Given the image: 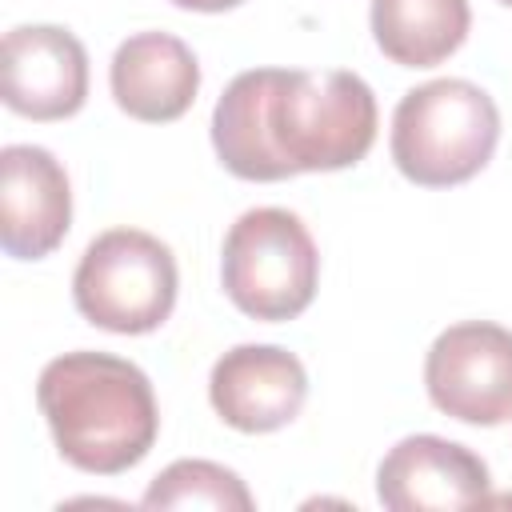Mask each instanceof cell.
Instances as JSON below:
<instances>
[{
    "mask_svg": "<svg viewBox=\"0 0 512 512\" xmlns=\"http://www.w3.org/2000/svg\"><path fill=\"white\" fill-rule=\"evenodd\" d=\"M372 140L376 96L344 68H248L232 76L212 108L220 164L256 184L352 168L368 156Z\"/></svg>",
    "mask_w": 512,
    "mask_h": 512,
    "instance_id": "1",
    "label": "cell"
},
{
    "mask_svg": "<svg viewBox=\"0 0 512 512\" xmlns=\"http://www.w3.org/2000/svg\"><path fill=\"white\" fill-rule=\"evenodd\" d=\"M36 404L60 456L92 476H120L148 456L160 412L148 376L112 352H64L44 364Z\"/></svg>",
    "mask_w": 512,
    "mask_h": 512,
    "instance_id": "2",
    "label": "cell"
},
{
    "mask_svg": "<svg viewBox=\"0 0 512 512\" xmlns=\"http://www.w3.org/2000/svg\"><path fill=\"white\" fill-rule=\"evenodd\" d=\"M500 108L472 80H428L392 112V160L420 188L472 180L496 152Z\"/></svg>",
    "mask_w": 512,
    "mask_h": 512,
    "instance_id": "3",
    "label": "cell"
},
{
    "mask_svg": "<svg viewBox=\"0 0 512 512\" xmlns=\"http://www.w3.org/2000/svg\"><path fill=\"white\" fill-rule=\"evenodd\" d=\"M220 280L228 300L252 320H292L300 316L320 280V252L304 220L288 208L244 212L220 252Z\"/></svg>",
    "mask_w": 512,
    "mask_h": 512,
    "instance_id": "4",
    "label": "cell"
},
{
    "mask_svg": "<svg viewBox=\"0 0 512 512\" xmlns=\"http://www.w3.org/2000/svg\"><path fill=\"white\" fill-rule=\"evenodd\" d=\"M176 260L164 240L140 228L100 232L72 276V300L80 316L104 332L140 336L160 328L176 304Z\"/></svg>",
    "mask_w": 512,
    "mask_h": 512,
    "instance_id": "5",
    "label": "cell"
},
{
    "mask_svg": "<svg viewBox=\"0 0 512 512\" xmlns=\"http://www.w3.org/2000/svg\"><path fill=\"white\" fill-rule=\"evenodd\" d=\"M428 400L460 420L496 428L512 420V332L492 320L444 328L424 356Z\"/></svg>",
    "mask_w": 512,
    "mask_h": 512,
    "instance_id": "6",
    "label": "cell"
},
{
    "mask_svg": "<svg viewBox=\"0 0 512 512\" xmlns=\"http://www.w3.org/2000/svg\"><path fill=\"white\" fill-rule=\"evenodd\" d=\"M88 100V52L60 24H20L4 36V104L28 120H68Z\"/></svg>",
    "mask_w": 512,
    "mask_h": 512,
    "instance_id": "7",
    "label": "cell"
},
{
    "mask_svg": "<svg viewBox=\"0 0 512 512\" xmlns=\"http://www.w3.org/2000/svg\"><path fill=\"white\" fill-rule=\"evenodd\" d=\"M308 396L304 364L276 344H236L208 376V400L216 416L236 432H276L292 424Z\"/></svg>",
    "mask_w": 512,
    "mask_h": 512,
    "instance_id": "8",
    "label": "cell"
},
{
    "mask_svg": "<svg viewBox=\"0 0 512 512\" xmlns=\"http://www.w3.org/2000/svg\"><path fill=\"white\" fill-rule=\"evenodd\" d=\"M72 224V188L64 164L36 144L0 152V244L12 260H44Z\"/></svg>",
    "mask_w": 512,
    "mask_h": 512,
    "instance_id": "9",
    "label": "cell"
},
{
    "mask_svg": "<svg viewBox=\"0 0 512 512\" xmlns=\"http://www.w3.org/2000/svg\"><path fill=\"white\" fill-rule=\"evenodd\" d=\"M376 496L392 512H444L488 500V464L444 436L420 432L388 448L376 468Z\"/></svg>",
    "mask_w": 512,
    "mask_h": 512,
    "instance_id": "10",
    "label": "cell"
},
{
    "mask_svg": "<svg viewBox=\"0 0 512 512\" xmlns=\"http://www.w3.org/2000/svg\"><path fill=\"white\" fill-rule=\"evenodd\" d=\"M108 84L120 112L144 124H168L192 108L200 88V64L180 36L136 32L116 48Z\"/></svg>",
    "mask_w": 512,
    "mask_h": 512,
    "instance_id": "11",
    "label": "cell"
},
{
    "mask_svg": "<svg viewBox=\"0 0 512 512\" xmlns=\"http://www.w3.org/2000/svg\"><path fill=\"white\" fill-rule=\"evenodd\" d=\"M368 20L376 48L400 68H436L472 28L468 0H372Z\"/></svg>",
    "mask_w": 512,
    "mask_h": 512,
    "instance_id": "12",
    "label": "cell"
},
{
    "mask_svg": "<svg viewBox=\"0 0 512 512\" xmlns=\"http://www.w3.org/2000/svg\"><path fill=\"white\" fill-rule=\"evenodd\" d=\"M144 508H216V512H248L256 500L244 480L212 460H176L168 464L144 492Z\"/></svg>",
    "mask_w": 512,
    "mask_h": 512,
    "instance_id": "13",
    "label": "cell"
},
{
    "mask_svg": "<svg viewBox=\"0 0 512 512\" xmlns=\"http://www.w3.org/2000/svg\"><path fill=\"white\" fill-rule=\"evenodd\" d=\"M176 8H188V12H228V8H236V4H244V0H172Z\"/></svg>",
    "mask_w": 512,
    "mask_h": 512,
    "instance_id": "14",
    "label": "cell"
},
{
    "mask_svg": "<svg viewBox=\"0 0 512 512\" xmlns=\"http://www.w3.org/2000/svg\"><path fill=\"white\" fill-rule=\"evenodd\" d=\"M500 4H508V8H512V0H500Z\"/></svg>",
    "mask_w": 512,
    "mask_h": 512,
    "instance_id": "15",
    "label": "cell"
}]
</instances>
